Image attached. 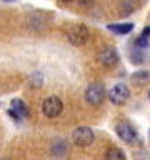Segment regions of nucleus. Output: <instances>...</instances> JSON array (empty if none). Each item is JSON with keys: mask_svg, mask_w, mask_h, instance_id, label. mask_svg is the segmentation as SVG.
I'll use <instances>...</instances> for the list:
<instances>
[{"mask_svg": "<svg viewBox=\"0 0 150 160\" xmlns=\"http://www.w3.org/2000/svg\"><path fill=\"white\" fill-rule=\"evenodd\" d=\"M67 37H68V42L72 45H75V47H82V45H85L87 40H88V28L82 23L73 25V27H70Z\"/></svg>", "mask_w": 150, "mask_h": 160, "instance_id": "1", "label": "nucleus"}, {"mask_svg": "<svg viewBox=\"0 0 150 160\" xmlns=\"http://www.w3.org/2000/svg\"><path fill=\"white\" fill-rule=\"evenodd\" d=\"M105 95H107L105 93V87L98 82L90 83L87 87V90H85V100H87L88 103H92V105H100L103 102Z\"/></svg>", "mask_w": 150, "mask_h": 160, "instance_id": "2", "label": "nucleus"}, {"mask_svg": "<svg viewBox=\"0 0 150 160\" xmlns=\"http://www.w3.org/2000/svg\"><path fill=\"white\" fill-rule=\"evenodd\" d=\"M72 140H73L75 145H78V147H88V145L93 143L95 135L88 127H78L72 132Z\"/></svg>", "mask_w": 150, "mask_h": 160, "instance_id": "3", "label": "nucleus"}, {"mask_svg": "<svg viewBox=\"0 0 150 160\" xmlns=\"http://www.w3.org/2000/svg\"><path fill=\"white\" fill-rule=\"evenodd\" d=\"M63 105H62V100H60L58 97H55V95H52V97H47L43 100L42 103V110L43 113L47 115V117H57V115H60V112H62Z\"/></svg>", "mask_w": 150, "mask_h": 160, "instance_id": "4", "label": "nucleus"}, {"mask_svg": "<svg viewBox=\"0 0 150 160\" xmlns=\"http://www.w3.org/2000/svg\"><path fill=\"white\" fill-rule=\"evenodd\" d=\"M97 60H98L100 65H103V67H113V65L118 62V53H117V50L112 48V47H103V48L98 50Z\"/></svg>", "mask_w": 150, "mask_h": 160, "instance_id": "5", "label": "nucleus"}, {"mask_svg": "<svg viewBox=\"0 0 150 160\" xmlns=\"http://www.w3.org/2000/svg\"><path fill=\"white\" fill-rule=\"evenodd\" d=\"M128 88L125 87L123 83H117L115 87L110 88V92H108V98H110V102L115 103V105H123L125 102L128 100Z\"/></svg>", "mask_w": 150, "mask_h": 160, "instance_id": "6", "label": "nucleus"}, {"mask_svg": "<svg viewBox=\"0 0 150 160\" xmlns=\"http://www.w3.org/2000/svg\"><path fill=\"white\" fill-rule=\"evenodd\" d=\"M8 115L15 120V122H20V120H22L23 117H27V115H28V107H27V103H25L23 100L15 98L13 102H12V108L8 110Z\"/></svg>", "mask_w": 150, "mask_h": 160, "instance_id": "7", "label": "nucleus"}, {"mask_svg": "<svg viewBox=\"0 0 150 160\" xmlns=\"http://www.w3.org/2000/svg\"><path fill=\"white\" fill-rule=\"evenodd\" d=\"M117 133H118V137L123 140V142H127V143H133L135 140H137V133H135V130L130 127L128 123H118L117 125Z\"/></svg>", "mask_w": 150, "mask_h": 160, "instance_id": "8", "label": "nucleus"}, {"mask_svg": "<svg viewBox=\"0 0 150 160\" xmlns=\"http://www.w3.org/2000/svg\"><path fill=\"white\" fill-rule=\"evenodd\" d=\"M107 28L110 30V32H113V33H120V35H123V33H130L133 30V23H110L107 25Z\"/></svg>", "mask_w": 150, "mask_h": 160, "instance_id": "9", "label": "nucleus"}, {"mask_svg": "<svg viewBox=\"0 0 150 160\" xmlns=\"http://www.w3.org/2000/svg\"><path fill=\"white\" fill-rule=\"evenodd\" d=\"M67 143L63 142V140H58V142H55L52 145V153L53 155H57V157H63V155H67Z\"/></svg>", "mask_w": 150, "mask_h": 160, "instance_id": "10", "label": "nucleus"}, {"mask_svg": "<svg viewBox=\"0 0 150 160\" xmlns=\"http://www.w3.org/2000/svg\"><path fill=\"white\" fill-rule=\"evenodd\" d=\"M105 160H125V155L120 148H110L105 155Z\"/></svg>", "mask_w": 150, "mask_h": 160, "instance_id": "11", "label": "nucleus"}, {"mask_svg": "<svg viewBox=\"0 0 150 160\" xmlns=\"http://www.w3.org/2000/svg\"><path fill=\"white\" fill-rule=\"evenodd\" d=\"M148 78H150V73H148V72H145V70H140V72H135V73L132 75V82H133V83H137V85L143 83L145 80H148Z\"/></svg>", "mask_w": 150, "mask_h": 160, "instance_id": "12", "label": "nucleus"}, {"mask_svg": "<svg viewBox=\"0 0 150 160\" xmlns=\"http://www.w3.org/2000/svg\"><path fill=\"white\" fill-rule=\"evenodd\" d=\"M42 82H43L42 73H38V72L32 73V77H30V83H32V87H42Z\"/></svg>", "mask_w": 150, "mask_h": 160, "instance_id": "13", "label": "nucleus"}, {"mask_svg": "<svg viewBox=\"0 0 150 160\" xmlns=\"http://www.w3.org/2000/svg\"><path fill=\"white\" fill-rule=\"evenodd\" d=\"M135 45H137V48H147L148 47V38L143 37V35H140V37L135 40Z\"/></svg>", "mask_w": 150, "mask_h": 160, "instance_id": "14", "label": "nucleus"}, {"mask_svg": "<svg viewBox=\"0 0 150 160\" xmlns=\"http://www.w3.org/2000/svg\"><path fill=\"white\" fill-rule=\"evenodd\" d=\"M142 35H143V37H147V38H148V37H150V27H147V28H145Z\"/></svg>", "mask_w": 150, "mask_h": 160, "instance_id": "15", "label": "nucleus"}, {"mask_svg": "<svg viewBox=\"0 0 150 160\" xmlns=\"http://www.w3.org/2000/svg\"><path fill=\"white\" fill-rule=\"evenodd\" d=\"M148 140H150V130H148Z\"/></svg>", "mask_w": 150, "mask_h": 160, "instance_id": "16", "label": "nucleus"}, {"mask_svg": "<svg viewBox=\"0 0 150 160\" xmlns=\"http://www.w3.org/2000/svg\"><path fill=\"white\" fill-rule=\"evenodd\" d=\"M3 160H8V158H3Z\"/></svg>", "mask_w": 150, "mask_h": 160, "instance_id": "17", "label": "nucleus"}, {"mask_svg": "<svg viewBox=\"0 0 150 160\" xmlns=\"http://www.w3.org/2000/svg\"><path fill=\"white\" fill-rule=\"evenodd\" d=\"M148 97H150V92H148Z\"/></svg>", "mask_w": 150, "mask_h": 160, "instance_id": "18", "label": "nucleus"}]
</instances>
